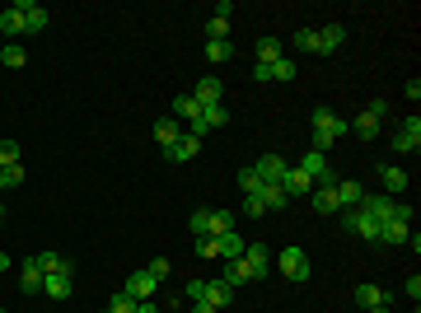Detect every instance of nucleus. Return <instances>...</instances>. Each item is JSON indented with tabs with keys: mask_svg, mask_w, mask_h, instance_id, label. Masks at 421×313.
I'll list each match as a JSON object with an SVG mask.
<instances>
[{
	"mask_svg": "<svg viewBox=\"0 0 421 313\" xmlns=\"http://www.w3.org/2000/svg\"><path fill=\"white\" fill-rule=\"evenodd\" d=\"M309 122H314V150H319V155H328V150H333L337 141L346 136V122L337 117L333 108H314Z\"/></svg>",
	"mask_w": 421,
	"mask_h": 313,
	"instance_id": "obj_1",
	"label": "nucleus"
},
{
	"mask_svg": "<svg viewBox=\"0 0 421 313\" xmlns=\"http://www.w3.org/2000/svg\"><path fill=\"white\" fill-rule=\"evenodd\" d=\"M384 112H388V103L375 99L366 112H361V117H356V122H346V131H356L361 141H375V136H379V122H384Z\"/></svg>",
	"mask_w": 421,
	"mask_h": 313,
	"instance_id": "obj_2",
	"label": "nucleus"
},
{
	"mask_svg": "<svg viewBox=\"0 0 421 313\" xmlns=\"http://www.w3.org/2000/svg\"><path fill=\"white\" fill-rule=\"evenodd\" d=\"M281 267V276H290V280H309V258H304V248H281L277 258H272Z\"/></svg>",
	"mask_w": 421,
	"mask_h": 313,
	"instance_id": "obj_3",
	"label": "nucleus"
},
{
	"mask_svg": "<svg viewBox=\"0 0 421 313\" xmlns=\"http://www.w3.org/2000/svg\"><path fill=\"white\" fill-rule=\"evenodd\" d=\"M230 14H234V5H230V0H220L215 14L206 19V43H230Z\"/></svg>",
	"mask_w": 421,
	"mask_h": 313,
	"instance_id": "obj_4",
	"label": "nucleus"
},
{
	"mask_svg": "<svg viewBox=\"0 0 421 313\" xmlns=\"http://www.w3.org/2000/svg\"><path fill=\"white\" fill-rule=\"evenodd\" d=\"M197 155H201V136H192V131H183V136L174 141V145L164 150L169 164H188V159H197Z\"/></svg>",
	"mask_w": 421,
	"mask_h": 313,
	"instance_id": "obj_5",
	"label": "nucleus"
},
{
	"mask_svg": "<svg viewBox=\"0 0 421 313\" xmlns=\"http://www.w3.org/2000/svg\"><path fill=\"white\" fill-rule=\"evenodd\" d=\"M281 192H286L290 202H299V197H309V192H314V178H309V173H304L299 164H290V168H286V178H281Z\"/></svg>",
	"mask_w": 421,
	"mask_h": 313,
	"instance_id": "obj_6",
	"label": "nucleus"
},
{
	"mask_svg": "<svg viewBox=\"0 0 421 313\" xmlns=\"http://www.w3.org/2000/svg\"><path fill=\"white\" fill-rule=\"evenodd\" d=\"M393 150H398V155H417L421 150V117L417 112H412L407 122H403V131L393 136Z\"/></svg>",
	"mask_w": 421,
	"mask_h": 313,
	"instance_id": "obj_7",
	"label": "nucleus"
},
{
	"mask_svg": "<svg viewBox=\"0 0 421 313\" xmlns=\"http://www.w3.org/2000/svg\"><path fill=\"white\" fill-rule=\"evenodd\" d=\"M244 262H248V271H253V280H262L267 271H272V253H267V243L248 238V243H244Z\"/></svg>",
	"mask_w": 421,
	"mask_h": 313,
	"instance_id": "obj_8",
	"label": "nucleus"
},
{
	"mask_svg": "<svg viewBox=\"0 0 421 313\" xmlns=\"http://www.w3.org/2000/svg\"><path fill=\"white\" fill-rule=\"evenodd\" d=\"M14 10L23 14V33H43L47 19H52V14H47L43 5H33V0H14Z\"/></svg>",
	"mask_w": 421,
	"mask_h": 313,
	"instance_id": "obj_9",
	"label": "nucleus"
},
{
	"mask_svg": "<svg viewBox=\"0 0 421 313\" xmlns=\"http://www.w3.org/2000/svg\"><path fill=\"white\" fill-rule=\"evenodd\" d=\"M333 197H337V211H356V206H361V197H366V187H361L356 178H337Z\"/></svg>",
	"mask_w": 421,
	"mask_h": 313,
	"instance_id": "obj_10",
	"label": "nucleus"
},
{
	"mask_svg": "<svg viewBox=\"0 0 421 313\" xmlns=\"http://www.w3.org/2000/svg\"><path fill=\"white\" fill-rule=\"evenodd\" d=\"M342 224L351 229V234H361V238H370V243H379V220H370L366 211H346Z\"/></svg>",
	"mask_w": 421,
	"mask_h": 313,
	"instance_id": "obj_11",
	"label": "nucleus"
},
{
	"mask_svg": "<svg viewBox=\"0 0 421 313\" xmlns=\"http://www.w3.org/2000/svg\"><path fill=\"white\" fill-rule=\"evenodd\" d=\"M75 271H52V276H43V295L47 300H70V290H75Z\"/></svg>",
	"mask_w": 421,
	"mask_h": 313,
	"instance_id": "obj_12",
	"label": "nucleus"
},
{
	"mask_svg": "<svg viewBox=\"0 0 421 313\" xmlns=\"http://www.w3.org/2000/svg\"><path fill=\"white\" fill-rule=\"evenodd\" d=\"M132 300H155V290H159V280L150 276V271H136V276H127V285H122Z\"/></svg>",
	"mask_w": 421,
	"mask_h": 313,
	"instance_id": "obj_13",
	"label": "nucleus"
},
{
	"mask_svg": "<svg viewBox=\"0 0 421 313\" xmlns=\"http://www.w3.org/2000/svg\"><path fill=\"white\" fill-rule=\"evenodd\" d=\"M192 99H197L201 108H215V103H225V84H220L215 75H206V79L197 84V89H192Z\"/></svg>",
	"mask_w": 421,
	"mask_h": 313,
	"instance_id": "obj_14",
	"label": "nucleus"
},
{
	"mask_svg": "<svg viewBox=\"0 0 421 313\" xmlns=\"http://www.w3.org/2000/svg\"><path fill=\"white\" fill-rule=\"evenodd\" d=\"M257 178H262V182H281V178H286V159H281V155H262V159H257Z\"/></svg>",
	"mask_w": 421,
	"mask_h": 313,
	"instance_id": "obj_15",
	"label": "nucleus"
},
{
	"mask_svg": "<svg viewBox=\"0 0 421 313\" xmlns=\"http://www.w3.org/2000/svg\"><path fill=\"white\" fill-rule=\"evenodd\" d=\"M342 43H346V28H342V23H328V28H319V56H333Z\"/></svg>",
	"mask_w": 421,
	"mask_h": 313,
	"instance_id": "obj_16",
	"label": "nucleus"
},
{
	"mask_svg": "<svg viewBox=\"0 0 421 313\" xmlns=\"http://www.w3.org/2000/svg\"><path fill=\"white\" fill-rule=\"evenodd\" d=\"M183 131H188V126L178 122V117H159V122H155V141H159V150H169Z\"/></svg>",
	"mask_w": 421,
	"mask_h": 313,
	"instance_id": "obj_17",
	"label": "nucleus"
},
{
	"mask_svg": "<svg viewBox=\"0 0 421 313\" xmlns=\"http://www.w3.org/2000/svg\"><path fill=\"white\" fill-rule=\"evenodd\" d=\"M19 290H23V295H38V290H43V267H38L33 258L19 267Z\"/></svg>",
	"mask_w": 421,
	"mask_h": 313,
	"instance_id": "obj_18",
	"label": "nucleus"
},
{
	"mask_svg": "<svg viewBox=\"0 0 421 313\" xmlns=\"http://www.w3.org/2000/svg\"><path fill=\"white\" fill-rule=\"evenodd\" d=\"M230 300H234V290L225 285V280H206V304H210L215 313H225V309H230Z\"/></svg>",
	"mask_w": 421,
	"mask_h": 313,
	"instance_id": "obj_19",
	"label": "nucleus"
},
{
	"mask_svg": "<svg viewBox=\"0 0 421 313\" xmlns=\"http://www.w3.org/2000/svg\"><path fill=\"white\" fill-rule=\"evenodd\" d=\"M257 202H262L267 211H281V206H290V197L281 192V182H262V187H257Z\"/></svg>",
	"mask_w": 421,
	"mask_h": 313,
	"instance_id": "obj_20",
	"label": "nucleus"
},
{
	"mask_svg": "<svg viewBox=\"0 0 421 313\" xmlns=\"http://www.w3.org/2000/svg\"><path fill=\"white\" fill-rule=\"evenodd\" d=\"M244 243H248V238H239V234H220V238H215V258H225V262L244 258Z\"/></svg>",
	"mask_w": 421,
	"mask_h": 313,
	"instance_id": "obj_21",
	"label": "nucleus"
},
{
	"mask_svg": "<svg viewBox=\"0 0 421 313\" xmlns=\"http://www.w3.org/2000/svg\"><path fill=\"white\" fill-rule=\"evenodd\" d=\"M0 33L10 38V43H19V33H23V14L14 10V5H5V10H0Z\"/></svg>",
	"mask_w": 421,
	"mask_h": 313,
	"instance_id": "obj_22",
	"label": "nucleus"
},
{
	"mask_svg": "<svg viewBox=\"0 0 421 313\" xmlns=\"http://www.w3.org/2000/svg\"><path fill=\"white\" fill-rule=\"evenodd\" d=\"M248 280H253V271H248V262H244V258L225 262V285H230V290H239V285H248Z\"/></svg>",
	"mask_w": 421,
	"mask_h": 313,
	"instance_id": "obj_23",
	"label": "nucleus"
},
{
	"mask_svg": "<svg viewBox=\"0 0 421 313\" xmlns=\"http://www.w3.org/2000/svg\"><path fill=\"white\" fill-rule=\"evenodd\" d=\"M379 182H384V192L388 197H398V192H407V173H403V168H379Z\"/></svg>",
	"mask_w": 421,
	"mask_h": 313,
	"instance_id": "obj_24",
	"label": "nucleus"
},
{
	"mask_svg": "<svg viewBox=\"0 0 421 313\" xmlns=\"http://www.w3.org/2000/svg\"><path fill=\"white\" fill-rule=\"evenodd\" d=\"M407 238H412V224H398V220L379 224V243H407Z\"/></svg>",
	"mask_w": 421,
	"mask_h": 313,
	"instance_id": "obj_25",
	"label": "nucleus"
},
{
	"mask_svg": "<svg viewBox=\"0 0 421 313\" xmlns=\"http://www.w3.org/2000/svg\"><path fill=\"white\" fill-rule=\"evenodd\" d=\"M356 304H361V309H384L388 295L379 290V285H356Z\"/></svg>",
	"mask_w": 421,
	"mask_h": 313,
	"instance_id": "obj_26",
	"label": "nucleus"
},
{
	"mask_svg": "<svg viewBox=\"0 0 421 313\" xmlns=\"http://www.w3.org/2000/svg\"><path fill=\"white\" fill-rule=\"evenodd\" d=\"M281 56H286V52H281L277 38H257V66H277Z\"/></svg>",
	"mask_w": 421,
	"mask_h": 313,
	"instance_id": "obj_27",
	"label": "nucleus"
},
{
	"mask_svg": "<svg viewBox=\"0 0 421 313\" xmlns=\"http://www.w3.org/2000/svg\"><path fill=\"white\" fill-rule=\"evenodd\" d=\"M309 197H314V211H319V215H337V197H333V187H314Z\"/></svg>",
	"mask_w": 421,
	"mask_h": 313,
	"instance_id": "obj_28",
	"label": "nucleus"
},
{
	"mask_svg": "<svg viewBox=\"0 0 421 313\" xmlns=\"http://www.w3.org/2000/svg\"><path fill=\"white\" fill-rule=\"evenodd\" d=\"M38 267H43V276H52V271H75V267H70V262L66 258H61V253H38Z\"/></svg>",
	"mask_w": 421,
	"mask_h": 313,
	"instance_id": "obj_29",
	"label": "nucleus"
},
{
	"mask_svg": "<svg viewBox=\"0 0 421 313\" xmlns=\"http://www.w3.org/2000/svg\"><path fill=\"white\" fill-rule=\"evenodd\" d=\"M230 122V112H225V103H215V108H201V131H215V126Z\"/></svg>",
	"mask_w": 421,
	"mask_h": 313,
	"instance_id": "obj_30",
	"label": "nucleus"
},
{
	"mask_svg": "<svg viewBox=\"0 0 421 313\" xmlns=\"http://www.w3.org/2000/svg\"><path fill=\"white\" fill-rule=\"evenodd\" d=\"M234 234V211H210V238Z\"/></svg>",
	"mask_w": 421,
	"mask_h": 313,
	"instance_id": "obj_31",
	"label": "nucleus"
},
{
	"mask_svg": "<svg viewBox=\"0 0 421 313\" xmlns=\"http://www.w3.org/2000/svg\"><path fill=\"white\" fill-rule=\"evenodd\" d=\"M188 229H192V234H197V238H210V211H206V206L188 215Z\"/></svg>",
	"mask_w": 421,
	"mask_h": 313,
	"instance_id": "obj_32",
	"label": "nucleus"
},
{
	"mask_svg": "<svg viewBox=\"0 0 421 313\" xmlns=\"http://www.w3.org/2000/svg\"><path fill=\"white\" fill-rule=\"evenodd\" d=\"M0 61H5V66H10V70H19L23 61H28V52H23L19 43H5V47H0Z\"/></svg>",
	"mask_w": 421,
	"mask_h": 313,
	"instance_id": "obj_33",
	"label": "nucleus"
},
{
	"mask_svg": "<svg viewBox=\"0 0 421 313\" xmlns=\"http://www.w3.org/2000/svg\"><path fill=\"white\" fill-rule=\"evenodd\" d=\"M290 79H295V61H290V56H281L277 66H272V84H290Z\"/></svg>",
	"mask_w": 421,
	"mask_h": 313,
	"instance_id": "obj_34",
	"label": "nucleus"
},
{
	"mask_svg": "<svg viewBox=\"0 0 421 313\" xmlns=\"http://www.w3.org/2000/svg\"><path fill=\"white\" fill-rule=\"evenodd\" d=\"M262 187V178H257V168L248 164V168H239V192H244V197H253V192Z\"/></svg>",
	"mask_w": 421,
	"mask_h": 313,
	"instance_id": "obj_35",
	"label": "nucleus"
},
{
	"mask_svg": "<svg viewBox=\"0 0 421 313\" xmlns=\"http://www.w3.org/2000/svg\"><path fill=\"white\" fill-rule=\"evenodd\" d=\"M230 56H234L230 43H206V61L210 66H220V61H230Z\"/></svg>",
	"mask_w": 421,
	"mask_h": 313,
	"instance_id": "obj_36",
	"label": "nucleus"
},
{
	"mask_svg": "<svg viewBox=\"0 0 421 313\" xmlns=\"http://www.w3.org/2000/svg\"><path fill=\"white\" fill-rule=\"evenodd\" d=\"M295 47H299V52H319V28H299Z\"/></svg>",
	"mask_w": 421,
	"mask_h": 313,
	"instance_id": "obj_37",
	"label": "nucleus"
},
{
	"mask_svg": "<svg viewBox=\"0 0 421 313\" xmlns=\"http://www.w3.org/2000/svg\"><path fill=\"white\" fill-rule=\"evenodd\" d=\"M108 313H136V300L127 290H117V295H112V304H108Z\"/></svg>",
	"mask_w": 421,
	"mask_h": 313,
	"instance_id": "obj_38",
	"label": "nucleus"
},
{
	"mask_svg": "<svg viewBox=\"0 0 421 313\" xmlns=\"http://www.w3.org/2000/svg\"><path fill=\"white\" fill-rule=\"evenodd\" d=\"M0 178H5V187H19V182H23V164H5V168H0Z\"/></svg>",
	"mask_w": 421,
	"mask_h": 313,
	"instance_id": "obj_39",
	"label": "nucleus"
},
{
	"mask_svg": "<svg viewBox=\"0 0 421 313\" xmlns=\"http://www.w3.org/2000/svg\"><path fill=\"white\" fill-rule=\"evenodd\" d=\"M5 164H19V145L14 141H0V168Z\"/></svg>",
	"mask_w": 421,
	"mask_h": 313,
	"instance_id": "obj_40",
	"label": "nucleus"
},
{
	"mask_svg": "<svg viewBox=\"0 0 421 313\" xmlns=\"http://www.w3.org/2000/svg\"><path fill=\"white\" fill-rule=\"evenodd\" d=\"M388 220H398V224H412V202H393V211H388Z\"/></svg>",
	"mask_w": 421,
	"mask_h": 313,
	"instance_id": "obj_41",
	"label": "nucleus"
},
{
	"mask_svg": "<svg viewBox=\"0 0 421 313\" xmlns=\"http://www.w3.org/2000/svg\"><path fill=\"white\" fill-rule=\"evenodd\" d=\"M262 211H267V206L257 202V192H253V197H244V215H253V220H262Z\"/></svg>",
	"mask_w": 421,
	"mask_h": 313,
	"instance_id": "obj_42",
	"label": "nucleus"
},
{
	"mask_svg": "<svg viewBox=\"0 0 421 313\" xmlns=\"http://www.w3.org/2000/svg\"><path fill=\"white\" fill-rule=\"evenodd\" d=\"M145 271H150V276H155V280H164V276H169V258H155V262H150V267H145Z\"/></svg>",
	"mask_w": 421,
	"mask_h": 313,
	"instance_id": "obj_43",
	"label": "nucleus"
},
{
	"mask_svg": "<svg viewBox=\"0 0 421 313\" xmlns=\"http://www.w3.org/2000/svg\"><path fill=\"white\" fill-rule=\"evenodd\" d=\"M197 258H215V238H197Z\"/></svg>",
	"mask_w": 421,
	"mask_h": 313,
	"instance_id": "obj_44",
	"label": "nucleus"
},
{
	"mask_svg": "<svg viewBox=\"0 0 421 313\" xmlns=\"http://www.w3.org/2000/svg\"><path fill=\"white\" fill-rule=\"evenodd\" d=\"M188 300H206V280H188Z\"/></svg>",
	"mask_w": 421,
	"mask_h": 313,
	"instance_id": "obj_45",
	"label": "nucleus"
},
{
	"mask_svg": "<svg viewBox=\"0 0 421 313\" xmlns=\"http://www.w3.org/2000/svg\"><path fill=\"white\" fill-rule=\"evenodd\" d=\"M253 79L257 84H272V66H253Z\"/></svg>",
	"mask_w": 421,
	"mask_h": 313,
	"instance_id": "obj_46",
	"label": "nucleus"
},
{
	"mask_svg": "<svg viewBox=\"0 0 421 313\" xmlns=\"http://www.w3.org/2000/svg\"><path fill=\"white\" fill-rule=\"evenodd\" d=\"M407 295H412V304L421 300V276H407Z\"/></svg>",
	"mask_w": 421,
	"mask_h": 313,
	"instance_id": "obj_47",
	"label": "nucleus"
},
{
	"mask_svg": "<svg viewBox=\"0 0 421 313\" xmlns=\"http://www.w3.org/2000/svg\"><path fill=\"white\" fill-rule=\"evenodd\" d=\"M136 313H159V309H155V300H136Z\"/></svg>",
	"mask_w": 421,
	"mask_h": 313,
	"instance_id": "obj_48",
	"label": "nucleus"
},
{
	"mask_svg": "<svg viewBox=\"0 0 421 313\" xmlns=\"http://www.w3.org/2000/svg\"><path fill=\"white\" fill-rule=\"evenodd\" d=\"M192 313H215V309H210L206 300H192Z\"/></svg>",
	"mask_w": 421,
	"mask_h": 313,
	"instance_id": "obj_49",
	"label": "nucleus"
},
{
	"mask_svg": "<svg viewBox=\"0 0 421 313\" xmlns=\"http://www.w3.org/2000/svg\"><path fill=\"white\" fill-rule=\"evenodd\" d=\"M5 271H10V253H0V276H5Z\"/></svg>",
	"mask_w": 421,
	"mask_h": 313,
	"instance_id": "obj_50",
	"label": "nucleus"
},
{
	"mask_svg": "<svg viewBox=\"0 0 421 313\" xmlns=\"http://www.w3.org/2000/svg\"><path fill=\"white\" fill-rule=\"evenodd\" d=\"M370 313H388V304H384V309H370Z\"/></svg>",
	"mask_w": 421,
	"mask_h": 313,
	"instance_id": "obj_51",
	"label": "nucleus"
},
{
	"mask_svg": "<svg viewBox=\"0 0 421 313\" xmlns=\"http://www.w3.org/2000/svg\"><path fill=\"white\" fill-rule=\"evenodd\" d=\"M0 224H5V206H0Z\"/></svg>",
	"mask_w": 421,
	"mask_h": 313,
	"instance_id": "obj_52",
	"label": "nucleus"
},
{
	"mask_svg": "<svg viewBox=\"0 0 421 313\" xmlns=\"http://www.w3.org/2000/svg\"><path fill=\"white\" fill-rule=\"evenodd\" d=\"M0 192H5V178H0Z\"/></svg>",
	"mask_w": 421,
	"mask_h": 313,
	"instance_id": "obj_53",
	"label": "nucleus"
},
{
	"mask_svg": "<svg viewBox=\"0 0 421 313\" xmlns=\"http://www.w3.org/2000/svg\"><path fill=\"white\" fill-rule=\"evenodd\" d=\"M0 313H10V309H0Z\"/></svg>",
	"mask_w": 421,
	"mask_h": 313,
	"instance_id": "obj_54",
	"label": "nucleus"
},
{
	"mask_svg": "<svg viewBox=\"0 0 421 313\" xmlns=\"http://www.w3.org/2000/svg\"><path fill=\"white\" fill-rule=\"evenodd\" d=\"M103 313H108V309H103Z\"/></svg>",
	"mask_w": 421,
	"mask_h": 313,
	"instance_id": "obj_55",
	"label": "nucleus"
},
{
	"mask_svg": "<svg viewBox=\"0 0 421 313\" xmlns=\"http://www.w3.org/2000/svg\"><path fill=\"white\" fill-rule=\"evenodd\" d=\"M174 313H178V309H174Z\"/></svg>",
	"mask_w": 421,
	"mask_h": 313,
	"instance_id": "obj_56",
	"label": "nucleus"
}]
</instances>
